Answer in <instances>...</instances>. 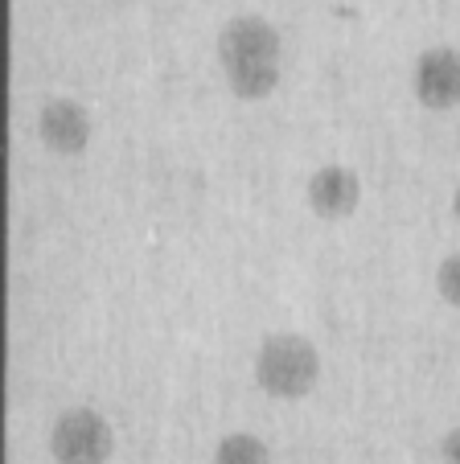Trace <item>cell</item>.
<instances>
[{"instance_id": "4", "label": "cell", "mask_w": 460, "mask_h": 464, "mask_svg": "<svg viewBox=\"0 0 460 464\" xmlns=\"http://www.w3.org/2000/svg\"><path fill=\"white\" fill-rule=\"evenodd\" d=\"M416 99L432 111H448L460 103V50L432 45L416 62Z\"/></svg>"}, {"instance_id": "5", "label": "cell", "mask_w": 460, "mask_h": 464, "mask_svg": "<svg viewBox=\"0 0 460 464\" xmlns=\"http://www.w3.org/2000/svg\"><path fill=\"white\" fill-rule=\"evenodd\" d=\"M37 136L50 152L58 157H79L91 144V115L83 103L74 99H50V103L37 111Z\"/></svg>"}, {"instance_id": "9", "label": "cell", "mask_w": 460, "mask_h": 464, "mask_svg": "<svg viewBox=\"0 0 460 464\" xmlns=\"http://www.w3.org/2000/svg\"><path fill=\"white\" fill-rule=\"evenodd\" d=\"M436 292H440L444 304L460 308V255H448V259L436 267Z\"/></svg>"}, {"instance_id": "7", "label": "cell", "mask_w": 460, "mask_h": 464, "mask_svg": "<svg viewBox=\"0 0 460 464\" xmlns=\"http://www.w3.org/2000/svg\"><path fill=\"white\" fill-rule=\"evenodd\" d=\"M226 82L239 99L255 103V99H268L279 87V62H243V66H222Z\"/></svg>"}, {"instance_id": "10", "label": "cell", "mask_w": 460, "mask_h": 464, "mask_svg": "<svg viewBox=\"0 0 460 464\" xmlns=\"http://www.w3.org/2000/svg\"><path fill=\"white\" fill-rule=\"evenodd\" d=\"M440 456H444V464H460V428H452L440 440Z\"/></svg>"}, {"instance_id": "2", "label": "cell", "mask_w": 460, "mask_h": 464, "mask_svg": "<svg viewBox=\"0 0 460 464\" xmlns=\"http://www.w3.org/2000/svg\"><path fill=\"white\" fill-rule=\"evenodd\" d=\"M115 452V431L95 407H70L50 428V456L58 464H107Z\"/></svg>"}, {"instance_id": "3", "label": "cell", "mask_w": 460, "mask_h": 464, "mask_svg": "<svg viewBox=\"0 0 460 464\" xmlns=\"http://www.w3.org/2000/svg\"><path fill=\"white\" fill-rule=\"evenodd\" d=\"M284 42L279 29L263 17H235L218 34V58L222 66H243V62H279Z\"/></svg>"}, {"instance_id": "1", "label": "cell", "mask_w": 460, "mask_h": 464, "mask_svg": "<svg viewBox=\"0 0 460 464\" xmlns=\"http://www.w3.org/2000/svg\"><path fill=\"white\" fill-rule=\"evenodd\" d=\"M255 378L271 399H304L321 378V353L304 334H271L255 353Z\"/></svg>"}, {"instance_id": "6", "label": "cell", "mask_w": 460, "mask_h": 464, "mask_svg": "<svg viewBox=\"0 0 460 464\" xmlns=\"http://www.w3.org/2000/svg\"><path fill=\"white\" fill-rule=\"evenodd\" d=\"M304 198H308V210H313L317 218L341 222L357 210V202H362V181H357V173L346 165H325L308 177Z\"/></svg>"}, {"instance_id": "11", "label": "cell", "mask_w": 460, "mask_h": 464, "mask_svg": "<svg viewBox=\"0 0 460 464\" xmlns=\"http://www.w3.org/2000/svg\"><path fill=\"white\" fill-rule=\"evenodd\" d=\"M452 214H456V222H460V185H456V193H452Z\"/></svg>"}, {"instance_id": "8", "label": "cell", "mask_w": 460, "mask_h": 464, "mask_svg": "<svg viewBox=\"0 0 460 464\" xmlns=\"http://www.w3.org/2000/svg\"><path fill=\"white\" fill-rule=\"evenodd\" d=\"M214 464H271V452L251 431H230V436L218 440Z\"/></svg>"}]
</instances>
